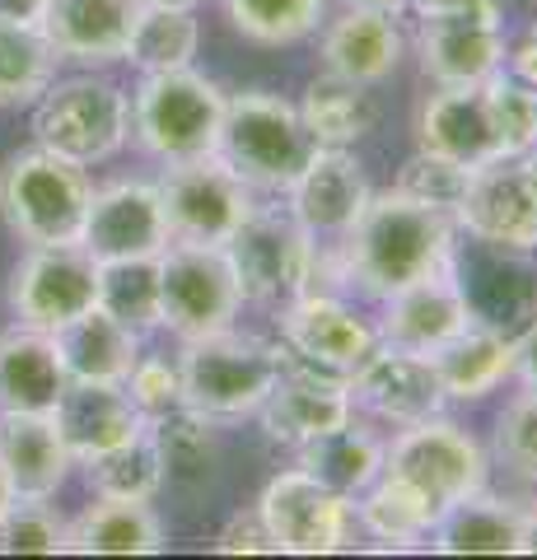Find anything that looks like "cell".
I'll list each match as a JSON object with an SVG mask.
<instances>
[{
    "instance_id": "1",
    "label": "cell",
    "mask_w": 537,
    "mask_h": 560,
    "mask_svg": "<svg viewBox=\"0 0 537 560\" xmlns=\"http://www.w3.org/2000/svg\"><path fill=\"white\" fill-rule=\"evenodd\" d=\"M454 238H458V224L448 210L411 201L397 187H388V191H374L341 243L318 248V276L323 267H332L337 280L384 304L388 294L454 267L458 257Z\"/></svg>"
},
{
    "instance_id": "2",
    "label": "cell",
    "mask_w": 537,
    "mask_h": 560,
    "mask_svg": "<svg viewBox=\"0 0 537 560\" xmlns=\"http://www.w3.org/2000/svg\"><path fill=\"white\" fill-rule=\"evenodd\" d=\"M94 183L84 164L61 160L43 145L10 154L0 168V220L28 248H61L80 243L84 210H90Z\"/></svg>"
},
{
    "instance_id": "3",
    "label": "cell",
    "mask_w": 537,
    "mask_h": 560,
    "mask_svg": "<svg viewBox=\"0 0 537 560\" xmlns=\"http://www.w3.org/2000/svg\"><path fill=\"white\" fill-rule=\"evenodd\" d=\"M127 117V140H136L150 160L160 164H183L215 154L220 121H224V94L215 80L201 70H160V75H141Z\"/></svg>"
},
{
    "instance_id": "4",
    "label": "cell",
    "mask_w": 537,
    "mask_h": 560,
    "mask_svg": "<svg viewBox=\"0 0 537 560\" xmlns=\"http://www.w3.org/2000/svg\"><path fill=\"white\" fill-rule=\"evenodd\" d=\"M281 370H285L281 341H262L234 327L215 331V337L183 341V355H178L183 401L211 420L253 416L276 388Z\"/></svg>"
},
{
    "instance_id": "5",
    "label": "cell",
    "mask_w": 537,
    "mask_h": 560,
    "mask_svg": "<svg viewBox=\"0 0 537 560\" xmlns=\"http://www.w3.org/2000/svg\"><path fill=\"white\" fill-rule=\"evenodd\" d=\"M314 150H318L314 136L304 131V117L290 98L267 94V90H248V94L224 98L215 154L253 191H276V197H285Z\"/></svg>"
},
{
    "instance_id": "6",
    "label": "cell",
    "mask_w": 537,
    "mask_h": 560,
    "mask_svg": "<svg viewBox=\"0 0 537 560\" xmlns=\"http://www.w3.org/2000/svg\"><path fill=\"white\" fill-rule=\"evenodd\" d=\"M127 117L131 98L117 80L94 75V70L66 75L51 80L33 103V145L94 168L127 145Z\"/></svg>"
},
{
    "instance_id": "7",
    "label": "cell",
    "mask_w": 537,
    "mask_h": 560,
    "mask_svg": "<svg viewBox=\"0 0 537 560\" xmlns=\"http://www.w3.org/2000/svg\"><path fill=\"white\" fill-rule=\"evenodd\" d=\"M224 257L244 290V304L285 308L318 290V243L281 206H253L248 220L224 238Z\"/></svg>"
},
{
    "instance_id": "8",
    "label": "cell",
    "mask_w": 537,
    "mask_h": 560,
    "mask_svg": "<svg viewBox=\"0 0 537 560\" xmlns=\"http://www.w3.org/2000/svg\"><path fill=\"white\" fill-rule=\"evenodd\" d=\"M384 471L402 477L411 490H421L435 504V514L444 518L454 504L487 490L491 463L467 430H458L444 416H430V420H416V425L397 430V440L384 448Z\"/></svg>"
},
{
    "instance_id": "9",
    "label": "cell",
    "mask_w": 537,
    "mask_h": 560,
    "mask_svg": "<svg viewBox=\"0 0 537 560\" xmlns=\"http://www.w3.org/2000/svg\"><path fill=\"white\" fill-rule=\"evenodd\" d=\"M244 308V290L224 248L211 243H168L160 253V327L178 341L215 337L234 327Z\"/></svg>"
},
{
    "instance_id": "10",
    "label": "cell",
    "mask_w": 537,
    "mask_h": 560,
    "mask_svg": "<svg viewBox=\"0 0 537 560\" xmlns=\"http://www.w3.org/2000/svg\"><path fill=\"white\" fill-rule=\"evenodd\" d=\"M454 224L481 248L537 253V150L500 154L467 173Z\"/></svg>"
},
{
    "instance_id": "11",
    "label": "cell",
    "mask_w": 537,
    "mask_h": 560,
    "mask_svg": "<svg viewBox=\"0 0 537 560\" xmlns=\"http://www.w3.org/2000/svg\"><path fill=\"white\" fill-rule=\"evenodd\" d=\"M168 220V238L173 243H211L224 248L238 224L248 220L253 187L220 160V154H201V160H183V164H164V178L154 183Z\"/></svg>"
},
{
    "instance_id": "12",
    "label": "cell",
    "mask_w": 537,
    "mask_h": 560,
    "mask_svg": "<svg viewBox=\"0 0 537 560\" xmlns=\"http://www.w3.org/2000/svg\"><path fill=\"white\" fill-rule=\"evenodd\" d=\"M257 514L271 528L276 551H290V556H332L351 547V537L360 533L355 500L318 486L300 467L267 481Z\"/></svg>"
},
{
    "instance_id": "13",
    "label": "cell",
    "mask_w": 537,
    "mask_h": 560,
    "mask_svg": "<svg viewBox=\"0 0 537 560\" xmlns=\"http://www.w3.org/2000/svg\"><path fill=\"white\" fill-rule=\"evenodd\" d=\"M98 304V261L80 243L61 248H28L10 276V313L20 327L57 331L84 308Z\"/></svg>"
},
{
    "instance_id": "14",
    "label": "cell",
    "mask_w": 537,
    "mask_h": 560,
    "mask_svg": "<svg viewBox=\"0 0 537 560\" xmlns=\"http://www.w3.org/2000/svg\"><path fill=\"white\" fill-rule=\"evenodd\" d=\"M416 57L430 84H481L505 70V24L495 0H467L463 10L425 14Z\"/></svg>"
},
{
    "instance_id": "15",
    "label": "cell",
    "mask_w": 537,
    "mask_h": 560,
    "mask_svg": "<svg viewBox=\"0 0 537 560\" xmlns=\"http://www.w3.org/2000/svg\"><path fill=\"white\" fill-rule=\"evenodd\" d=\"M346 393H351V411H365L378 425H393V430H407L416 420L440 416L448 401L444 383L435 374V360L388 341H378L355 364L351 378H346Z\"/></svg>"
},
{
    "instance_id": "16",
    "label": "cell",
    "mask_w": 537,
    "mask_h": 560,
    "mask_svg": "<svg viewBox=\"0 0 537 560\" xmlns=\"http://www.w3.org/2000/svg\"><path fill=\"white\" fill-rule=\"evenodd\" d=\"M281 346H285V360L294 364L351 378L355 364L378 346V327H370L337 294L308 290L281 308Z\"/></svg>"
},
{
    "instance_id": "17",
    "label": "cell",
    "mask_w": 537,
    "mask_h": 560,
    "mask_svg": "<svg viewBox=\"0 0 537 560\" xmlns=\"http://www.w3.org/2000/svg\"><path fill=\"white\" fill-rule=\"evenodd\" d=\"M168 220L154 183H108L94 187L84 210L80 248L103 261H150L168 248Z\"/></svg>"
},
{
    "instance_id": "18",
    "label": "cell",
    "mask_w": 537,
    "mask_h": 560,
    "mask_svg": "<svg viewBox=\"0 0 537 560\" xmlns=\"http://www.w3.org/2000/svg\"><path fill=\"white\" fill-rule=\"evenodd\" d=\"M374 187L365 178V168L351 150H327L318 145L308 154V164L300 168V178L285 191V210L300 220V230L318 243V248H332L346 238V230L360 220V210L370 206Z\"/></svg>"
},
{
    "instance_id": "19",
    "label": "cell",
    "mask_w": 537,
    "mask_h": 560,
    "mask_svg": "<svg viewBox=\"0 0 537 560\" xmlns=\"http://www.w3.org/2000/svg\"><path fill=\"white\" fill-rule=\"evenodd\" d=\"M416 140L463 168H481L505 154L500 121L491 108V90L481 84H435V94L416 113Z\"/></svg>"
},
{
    "instance_id": "20",
    "label": "cell",
    "mask_w": 537,
    "mask_h": 560,
    "mask_svg": "<svg viewBox=\"0 0 537 560\" xmlns=\"http://www.w3.org/2000/svg\"><path fill=\"white\" fill-rule=\"evenodd\" d=\"M467 323H477V313L458 285V257H454L448 271H435L407 290L388 294L384 323H378V341L416 350V355H435V350L448 337H458Z\"/></svg>"
},
{
    "instance_id": "21",
    "label": "cell",
    "mask_w": 537,
    "mask_h": 560,
    "mask_svg": "<svg viewBox=\"0 0 537 560\" xmlns=\"http://www.w3.org/2000/svg\"><path fill=\"white\" fill-rule=\"evenodd\" d=\"M257 416H262L267 440L285 444V448H300L308 440H318V434L346 425L355 411H351L346 378L285 360L281 378H276V388L267 393L262 407H257Z\"/></svg>"
},
{
    "instance_id": "22",
    "label": "cell",
    "mask_w": 537,
    "mask_h": 560,
    "mask_svg": "<svg viewBox=\"0 0 537 560\" xmlns=\"http://www.w3.org/2000/svg\"><path fill=\"white\" fill-rule=\"evenodd\" d=\"M145 0H51L38 28L57 47L61 61L75 66H113L127 57L131 28Z\"/></svg>"
},
{
    "instance_id": "23",
    "label": "cell",
    "mask_w": 537,
    "mask_h": 560,
    "mask_svg": "<svg viewBox=\"0 0 537 560\" xmlns=\"http://www.w3.org/2000/svg\"><path fill=\"white\" fill-rule=\"evenodd\" d=\"M0 467L20 500H51L71 477L75 458L51 411H0Z\"/></svg>"
},
{
    "instance_id": "24",
    "label": "cell",
    "mask_w": 537,
    "mask_h": 560,
    "mask_svg": "<svg viewBox=\"0 0 537 560\" xmlns=\"http://www.w3.org/2000/svg\"><path fill=\"white\" fill-rule=\"evenodd\" d=\"M51 420H57L75 463H90L145 430V416L131 407L122 383H66L61 401L51 407Z\"/></svg>"
},
{
    "instance_id": "25",
    "label": "cell",
    "mask_w": 537,
    "mask_h": 560,
    "mask_svg": "<svg viewBox=\"0 0 537 560\" xmlns=\"http://www.w3.org/2000/svg\"><path fill=\"white\" fill-rule=\"evenodd\" d=\"M402 28L397 14L384 10H341L332 24L323 28V70L355 84H384L397 66H402Z\"/></svg>"
},
{
    "instance_id": "26",
    "label": "cell",
    "mask_w": 537,
    "mask_h": 560,
    "mask_svg": "<svg viewBox=\"0 0 537 560\" xmlns=\"http://www.w3.org/2000/svg\"><path fill=\"white\" fill-rule=\"evenodd\" d=\"M51 341H57V355L71 383H127L131 364L141 360V337L117 323L113 313H103L98 304L57 327Z\"/></svg>"
},
{
    "instance_id": "27",
    "label": "cell",
    "mask_w": 537,
    "mask_h": 560,
    "mask_svg": "<svg viewBox=\"0 0 537 560\" xmlns=\"http://www.w3.org/2000/svg\"><path fill=\"white\" fill-rule=\"evenodd\" d=\"M57 341L33 327L0 331V411H51L66 393Z\"/></svg>"
},
{
    "instance_id": "28",
    "label": "cell",
    "mask_w": 537,
    "mask_h": 560,
    "mask_svg": "<svg viewBox=\"0 0 537 560\" xmlns=\"http://www.w3.org/2000/svg\"><path fill=\"white\" fill-rule=\"evenodd\" d=\"M528 537V504L472 495L454 504L435 528H430V547L444 556H518Z\"/></svg>"
},
{
    "instance_id": "29",
    "label": "cell",
    "mask_w": 537,
    "mask_h": 560,
    "mask_svg": "<svg viewBox=\"0 0 537 560\" xmlns=\"http://www.w3.org/2000/svg\"><path fill=\"white\" fill-rule=\"evenodd\" d=\"M66 551L80 556H154L164 551V528L150 500H108L94 495L66 523Z\"/></svg>"
},
{
    "instance_id": "30",
    "label": "cell",
    "mask_w": 537,
    "mask_h": 560,
    "mask_svg": "<svg viewBox=\"0 0 537 560\" xmlns=\"http://www.w3.org/2000/svg\"><path fill=\"white\" fill-rule=\"evenodd\" d=\"M435 374L448 401H477L514 378V337L491 323H467L458 337H448L435 355Z\"/></svg>"
},
{
    "instance_id": "31",
    "label": "cell",
    "mask_w": 537,
    "mask_h": 560,
    "mask_svg": "<svg viewBox=\"0 0 537 560\" xmlns=\"http://www.w3.org/2000/svg\"><path fill=\"white\" fill-rule=\"evenodd\" d=\"M384 440H378L374 430L355 425V420H346V425L318 434V440L300 444L294 453H300V471H308L318 486L337 490V495L355 500L365 495V490L374 486V477L384 471Z\"/></svg>"
},
{
    "instance_id": "32",
    "label": "cell",
    "mask_w": 537,
    "mask_h": 560,
    "mask_svg": "<svg viewBox=\"0 0 537 560\" xmlns=\"http://www.w3.org/2000/svg\"><path fill=\"white\" fill-rule=\"evenodd\" d=\"M294 108H300L304 131L314 136V145H327V150H351L355 140H365L374 131V121H378V103L370 94V84L327 75V70L308 84Z\"/></svg>"
},
{
    "instance_id": "33",
    "label": "cell",
    "mask_w": 537,
    "mask_h": 560,
    "mask_svg": "<svg viewBox=\"0 0 537 560\" xmlns=\"http://www.w3.org/2000/svg\"><path fill=\"white\" fill-rule=\"evenodd\" d=\"M145 434L154 440V453L164 463V481L168 486H183V490H197L215 477L220 467V434H215V420L183 407H173L164 416L145 420Z\"/></svg>"
},
{
    "instance_id": "34",
    "label": "cell",
    "mask_w": 537,
    "mask_h": 560,
    "mask_svg": "<svg viewBox=\"0 0 537 560\" xmlns=\"http://www.w3.org/2000/svg\"><path fill=\"white\" fill-rule=\"evenodd\" d=\"M355 518L360 533L388 541V547H416L440 523L435 504L421 490H411L402 477H393V471H378L365 495H355Z\"/></svg>"
},
{
    "instance_id": "35",
    "label": "cell",
    "mask_w": 537,
    "mask_h": 560,
    "mask_svg": "<svg viewBox=\"0 0 537 560\" xmlns=\"http://www.w3.org/2000/svg\"><path fill=\"white\" fill-rule=\"evenodd\" d=\"M201 47V24L187 5H141V20L131 28L127 57L141 75H160V70L192 66Z\"/></svg>"
},
{
    "instance_id": "36",
    "label": "cell",
    "mask_w": 537,
    "mask_h": 560,
    "mask_svg": "<svg viewBox=\"0 0 537 560\" xmlns=\"http://www.w3.org/2000/svg\"><path fill=\"white\" fill-rule=\"evenodd\" d=\"M57 61L38 24H0V108H33L57 80Z\"/></svg>"
},
{
    "instance_id": "37",
    "label": "cell",
    "mask_w": 537,
    "mask_h": 560,
    "mask_svg": "<svg viewBox=\"0 0 537 560\" xmlns=\"http://www.w3.org/2000/svg\"><path fill=\"white\" fill-rule=\"evenodd\" d=\"M98 308L113 313L136 337L160 331V257L150 261H103L98 267Z\"/></svg>"
},
{
    "instance_id": "38",
    "label": "cell",
    "mask_w": 537,
    "mask_h": 560,
    "mask_svg": "<svg viewBox=\"0 0 537 560\" xmlns=\"http://www.w3.org/2000/svg\"><path fill=\"white\" fill-rule=\"evenodd\" d=\"M80 467L94 495H108V500H154L164 490V463L145 430Z\"/></svg>"
},
{
    "instance_id": "39",
    "label": "cell",
    "mask_w": 537,
    "mask_h": 560,
    "mask_svg": "<svg viewBox=\"0 0 537 560\" xmlns=\"http://www.w3.org/2000/svg\"><path fill=\"white\" fill-rule=\"evenodd\" d=\"M224 14L248 43L290 47L323 24L327 0H224Z\"/></svg>"
},
{
    "instance_id": "40",
    "label": "cell",
    "mask_w": 537,
    "mask_h": 560,
    "mask_svg": "<svg viewBox=\"0 0 537 560\" xmlns=\"http://www.w3.org/2000/svg\"><path fill=\"white\" fill-rule=\"evenodd\" d=\"M495 463L510 467L518 481L537 486V393L524 388L505 401L495 420Z\"/></svg>"
},
{
    "instance_id": "41",
    "label": "cell",
    "mask_w": 537,
    "mask_h": 560,
    "mask_svg": "<svg viewBox=\"0 0 537 560\" xmlns=\"http://www.w3.org/2000/svg\"><path fill=\"white\" fill-rule=\"evenodd\" d=\"M467 173L472 168H463L454 160H444V154L435 150H416L411 160L402 164V173H397V191L411 201H425V206H435V210H448L454 215L458 201H463V191H467Z\"/></svg>"
},
{
    "instance_id": "42",
    "label": "cell",
    "mask_w": 537,
    "mask_h": 560,
    "mask_svg": "<svg viewBox=\"0 0 537 560\" xmlns=\"http://www.w3.org/2000/svg\"><path fill=\"white\" fill-rule=\"evenodd\" d=\"M66 551V523L47 500H14L0 518V556H57Z\"/></svg>"
},
{
    "instance_id": "43",
    "label": "cell",
    "mask_w": 537,
    "mask_h": 560,
    "mask_svg": "<svg viewBox=\"0 0 537 560\" xmlns=\"http://www.w3.org/2000/svg\"><path fill=\"white\" fill-rule=\"evenodd\" d=\"M122 388L131 397V407L141 411L145 420L183 407V374H178V360H168V355H141L131 364Z\"/></svg>"
},
{
    "instance_id": "44",
    "label": "cell",
    "mask_w": 537,
    "mask_h": 560,
    "mask_svg": "<svg viewBox=\"0 0 537 560\" xmlns=\"http://www.w3.org/2000/svg\"><path fill=\"white\" fill-rule=\"evenodd\" d=\"M215 547L230 551V556H238V551H276V537L262 523V514L248 510V514H234L230 523H224L220 537H215Z\"/></svg>"
},
{
    "instance_id": "45",
    "label": "cell",
    "mask_w": 537,
    "mask_h": 560,
    "mask_svg": "<svg viewBox=\"0 0 537 560\" xmlns=\"http://www.w3.org/2000/svg\"><path fill=\"white\" fill-rule=\"evenodd\" d=\"M505 66H510L514 80H524L528 90H537V24L514 47H505Z\"/></svg>"
},
{
    "instance_id": "46",
    "label": "cell",
    "mask_w": 537,
    "mask_h": 560,
    "mask_svg": "<svg viewBox=\"0 0 537 560\" xmlns=\"http://www.w3.org/2000/svg\"><path fill=\"white\" fill-rule=\"evenodd\" d=\"M514 378L537 393V313H533L524 337H514Z\"/></svg>"
},
{
    "instance_id": "47",
    "label": "cell",
    "mask_w": 537,
    "mask_h": 560,
    "mask_svg": "<svg viewBox=\"0 0 537 560\" xmlns=\"http://www.w3.org/2000/svg\"><path fill=\"white\" fill-rule=\"evenodd\" d=\"M51 0H0V24H38Z\"/></svg>"
},
{
    "instance_id": "48",
    "label": "cell",
    "mask_w": 537,
    "mask_h": 560,
    "mask_svg": "<svg viewBox=\"0 0 537 560\" xmlns=\"http://www.w3.org/2000/svg\"><path fill=\"white\" fill-rule=\"evenodd\" d=\"M407 5H411L416 14H421V20H425V14H448V10H463L467 0H407Z\"/></svg>"
},
{
    "instance_id": "49",
    "label": "cell",
    "mask_w": 537,
    "mask_h": 560,
    "mask_svg": "<svg viewBox=\"0 0 537 560\" xmlns=\"http://www.w3.org/2000/svg\"><path fill=\"white\" fill-rule=\"evenodd\" d=\"M346 10H384V14H402L407 0H341Z\"/></svg>"
},
{
    "instance_id": "50",
    "label": "cell",
    "mask_w": 537,
    "mask_h": 560,
    "mask_svg": "<svg viewBox=\"0 0 537 560\" xmlns=\"http://www.w3.org/2000/svg\"><path fill=\"white\" fill-rule=\"evenodd\" d=\"M14 500H20V495H14V486H10V477H5V467H0V518L10 514V504H14Z\"/></svg>"
},
{
    "instance_id": "51",
    "label": "cell",
    "mask_w": 537,
    "mask_h": 560,
    "mask_svg": "<svg viewBox=\"0 0 537 560\" xmlns=\"http://www.w3.org/2000/svg\"><path fill=\"white\" fill-rule=\"evenodd\" d=\"M524 551H537V504H528V537H524Z\"/></svg>"
},
{
    "instance_id": "52",
    "label": "cell",
    "mask_w": 537,
    "mask_h": 560,
    "mask_svg": "<svg viewBox=\"0 0 537 560\" xmlns=\"http://www.w3.org/2000/svg\"><path fill=\"white\" fill-rule=\"evenodd\" d=\"M145 5H187V10H197L201 0H145Z\"/></svg>"
}]
</instances>
